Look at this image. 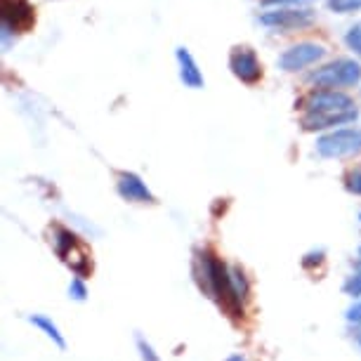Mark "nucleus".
I'll return each mask as SVG.
<instances>
[{
  "instance_id": "1",
  "label": "nucleus",
  "mask_w": 361,
  "mask_h": 361,
  "mask_svg": "<svg viewBox=\"0 0 361 361\" xmlns=\"http://www.w3.org/2000/svg\"><path fill=\"white\" fill-rule=\"evenodd\" d=\"M196 279H199L201 290H206V295L222 305L224 310L238 317L243 312V305L238 302L234 286H231V267H227L222 260H217L210 253H199L196 257Z\"/></svg>"
},
{
  "instance_id": "2",
  "label": "nucleus",
  "mask_w": 361,
  "mask_h": 361,
  "mask_svg": "<svg viewBox=\"0 0 361 361\" xmlns=\"http://www.w3.org/2000/svg\"><path fill=\"white\" fill-rule=\"evenodd\" d=\"M361 80V64L354 59H336L307 76L310 85H317L322 90H338V87H354Z\"/></svg>"
},
{
  "instance_id": "3",
  "label": "nucleus",
  "mask_w": 361,
  "mask_h": 361,
  "mask_svg": "<svg viewBox=\"0 0 361 361\" xmlns=\"http://www.w3.org/2000/svg\"><path fill=\"white\" fill-rule=\"evenodd\" d=\"M317 154L324 159H352L361 154V128H340L317 140Z\"/></svg>"
},
{
  "instance_id": "4",
  "label": "nucleus",
  "mask_w": 361,
  "mask_h": 361,
  "mask_svg": "<svg viewBox=\"0 0 361 361\" xmlns=\"http://www.w3.org/2000/svg\"><path fill=\"white\" fill-rule=\"evenodd\" d=\"M0 19H3V45H10L12 33H24L36 24V10L29 0H0Z\"/></svg>"
},
{
  "instance_id": "5",
  "label": "nucleus",
  "mask_w": 361,
  "mask_h": 361,
  "mask_svg": "<svg viewBox=\"0 0 361 361\" xmlns=\"http://www.w3.org/2000/svg\"><path fill=\"white\" fill-rule=\"evenodd\" d=\"M302 109L305 114H345L357 111V104L340 90H314L302 99Z\"/></svg>"
},
{
  "instance_id": "6",
  "label": "nucleus",
  "mask_w": 361,
  "mask_h": 361,
  "mask_svg": "<svg viewBox=\"0 0 361 361\" xmlns=\"http://www.w3.org/2000/svg\"><path fill=\"white\" fill-rule=\"evenodd\" d=\"M326 54L324 45L319 43H298V45H290L288 50H283L279 54L276 64L281 71H288V73H295V71H302L307 66L317 64Z\"/></svg>"
},
{
  "instance_id": "7",
  "label": "nucleus",
  "mask_w": 361,
  "mask_h": 361,
  "mask_svg": "<svg viewBox=\"0 0 361 361\" xmlns=\"http://www.w3.org/2000/svg\"><path fill=\"white\" fill-rule=\"evenodd\" d=\"M314 12L312 10H269L260 15V24L269 26V29L279 31H298V29H307L314 24Z\"/></svg>"
},
{
  "instance_id": "8",
  "label": "nucleus",
  "mask_w": 361,
  "mask_h": 361,
  "mask_svg": "<svg viewBox=\"0 0 361 361\" xmlns=\"http://www.w3.org/2000/svg\"><path fill=\"white\" fill-rule=\"evenodd\" d=\"M231 73L246 85H255L262 78V64L250 47H234L229 54Z\"/></svg>"
},
{
  "instance_id": "9",
  "label": "nucleus",
  "mask_w": 361,
  "mask_h": 361,
  "mask_svg": "<svg viewBox=\"0 0 361 361\" xmlns=\"http://www.w3.org/2000/svg\"><path fill=\"white\" fill-rule=\"evenodd\" d=\"M116 189H118L121 199L128 203H154L152 189L147 187V182L137 173H121Z\"/></svg>"
},
{
  "instance_id": "10",
  "label": "nucleus",
  "mask_w": 361,
  "mask_h": 361,
  "mask_svg": "<svg viewBox=\"0 0 361 361\" xmlns=\"http://www.w3.org/2000/svg\"><path fill=\"white\" fill-rule=\"evenodd\" d=\"M357 118H359V109L357 111H345V114H302L300 126L307 133H317V130H331V128H336V126L354 123Z\"/></svg>"
},
{
  "instance_id": "11",
  "label": "nucleus",
  "mask_w": 361,
  "mask_h": 361,
  "mask_svg": "<svg viewBox=\"0 0 361 361\" xmlns=\"http://www.w3.org/2000/svg\"><path fill=\"white\" fill-rule=\"evenodd\" d=\"M175 59H177V66H180V80L185 83V87H192V90H201L203 87V73L196 64L194 54L187 50V47H177L175 50Z\"/></svg>"
},
{
  "instance_id": "12",
  "label": "nucleus",
  "mask_w": 361,
  "mask_h": 361,
  "mask_svg": "<svg viewBox=\"0 0 361 361\" xmlns=\"http://www.w3.org/2000/svg\"><path fill=\"white\" fill-rule=\"evenodd\" d=\"M29 322L36 326V329L43 333V336L47 338V340H52L54 345L59 347V350H64L66 347V340H64V336H62V331H59V326L52 322L50 317H45V314H31L29 317Z\"/></svg>"
},
{
  "instance_id": "13",
  "label": "nucleus",
  "mask_w": 361,
  "mask_h": 361,
  "mask_svg": "<svg viewBox=\"0 0 361 361\" xmlns=\"http://www.w3.org/2000/svg\"><path fill=\"white\" fill-rule=\"evenodd\" d=\"M54 250H57V255L62 257V260H69V255H73V250H76V234L69 229H57L54 231Z\"/></svg>"
},
{
  "instance_id": "14",
  "label": "nucleus",
  "mask_w": 361,
  "mask_h": 361,
  "mask_svg": "<svg viewBox=\"0 0 361 361\" xmlns=\"http://www.w3.org/2000/svg\"><path fill=\"white\" fill-rule=\"evenodd\" d=\"M231 286H234V293H236L238 302L243 305V302H246V298H248L250 286H248V279H246V274H243L241 267H231Z\"/></svg>"
},
{
  "instance_id": "15",
  "label": "nucleus",
  "mask_w": 361,
  "mask_h": 361,
  "mask_svg": "<svg viewBox=\"0 0 361 361\" xmlns=\"http://www.w3.org/2000/svg\"><path fill=\"white\" fill-rule=\"evenodd\" d=\"M343 290H345V295L361 300V269L354 271L352 276H347V281L343 283Z\"/></svg>"
},
{
  "instance_id": "16",
  "label": "nucleus",
  "mask_w": 361,
  "mask_h": 361,
  "mask_svg": "<svg viewBox=\"0 0 361 361\" xmlns=\"http://www.w3.org/2000/svg\"><path fill=\"white\" fill-rule=\"evenodd\" d=\"M329 8L338 15H350L361 10V0H329Z\"/></svg>"
},
{
  "instance_id": "17",
  "label": "nucleus",
  "mask_w": 361,
  "mask_h": 361,
  "mask_svg": "<svg viewBox=\"0 0 361 361\" xmlns=\"http://www.w3.org/2000/svg\"><path fill=\"white\" fill-rule=\"evenodd\" d=\"M345 43L354 54H359V57H361V22L354 24L352 29L345 33Z\"/></svg>"
},
{
  "instance_id": "18",
  "label": "nucleus",
  "mask_w": 361,
  "mask_h": 361,
  "mask_svg": "<svg viewBox=\"0 0 361 361\" xmlns=\"http://www.w3.org/2000/svg\"><path fill=\"white\" fill-rule=\"evenodd\" d=\"M137 352H140V359L142 361H161V357L156 354L152 343H149V340H145L142 336H137Z\"/></svg>"
},
{
  "instance_id": "19",
  "label": "nucleus",
  "mask_w": 361,
  "mask_h": 361,
  "mask_svg": "<svg viewBox=\"0 0 361 361\" xmlns=\"http://www.w3.org/2000/svg\"><path fill=\"white\" fill-rule=\"evenodd\" d=\"M69 298L71 300H78V302H83V300L87 298V286H85V281L80 276L71 279V283H69Z\"/></svg>"
},
{
  "instance_id": "20",
  "label": "nucleus",
  "mask_w": 361,
  "mask_h": 361,
  "mask_svg": "<svg viewBox=\"0 0 361 361\" xmlns=\"http://www.w3.org/2000/svg\"><path fill=\"white\" fill-rule=\"evenodd\" d=\"M345 189L354 196H361V168L352 170V173L345 177Z\"/></svg>"
},
{
  "instance_id": "21",
  "label": "nucleus",
  "mask_w": 361,
  "mask_h": 361,
  "mask_svg": "<svg viewBox=\"0 0 361 361\" xmlns=\"http://www.w3.org/2000/svg\"><path fill=\"white\" fill-rule=\"evenodd\" d=\"M345 319H347L350 324H361V300H359V302H354L352 307L347 310Z\"/></svg>"
},
{
  "instance_id": "22",
  "label": "nucleus",
  "mask_w": 361,
  "mask_h": 361,
  "mask_svg": "<svg viewBox=\"0 0 361 361\" xmlns=\"http://www.w3.org/2000/svg\"><path fill=\"white\" fill-rule=\"evenodd\" d=\"M264 5H281V3H307V0H262Z\"/></svg>"
},
{
  "instance_id": "23",
  "label": "nucleus",
  "mask_w": 361,
  "mask_h": 361,
  "mask_svg": "<svg viewBox=\"0 0 361 361\" xmlns=\"http://www.w3.org/2000/svg\"><path fill=\"white\" fill-rule=\"evenodd\" d=\"M224 361H248V359L243 357V354H231V357H227Z\"/></svg>"
},
{
  "instance_id": "24",
  "label": "nucleus",
  "mask_w": 361,
  "mask_h": 361,
  "mask_svg": "<svg viewBox=\"0 0 361 361\" xmlns=\"http://www.w3.org/2000/svg\"><path fill=\"white\" fill-rule=\"evenodd\" d=\"M357 343H359V347H361V331L357 333Z\"/></svg>"
},
{
  "instance_id": "25",
  "label": "nucleus",
  "mask_w": 361,
  "mask_h": 361,
  "mask_svg": "<svg viewBox=\"0 0 361 361\" xmlns=\"http://www.w3.org/2000/svg\"><path fill=\"white\" fill-rule=\"evenodd\" d=\"M357 269H361V260H359V262H357Z\"/></svg>"
},
{
  "instance_id": "26",
  "label": "nucleus",
  "mask_w": 361,
  "mask_h": 361,
  "mask_svg": "<svg viewBox=\"0 0 361 361\" xmlns=\"http://www.w3.org/2000/svg\"><path fill=\"white\" fill-rule=\"evenodd\" d=\"M359 222H361V213H359Z\"/></svg>"
},
{
  "instance_id": "27",
  "label": "nucleus",
  "mask_w": 361,
  "mask_h": 361,
  "mask_svg": "<svg viewBox=\"0 0 361 361\" xmlns=\"http://www.w3.org/2000/svg\"><path fill=\"white\" fill-rule=\"evenodd\" d=\"M359 253H361V248H359Z\"/></svg>"
}]
</instances>
